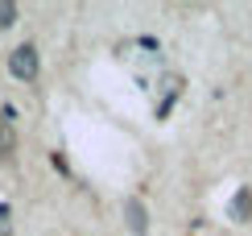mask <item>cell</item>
Segmentation results:
<instances>
[{
  "mask_svg": "<svg viewBox=\"0 0 252 236\" xmlns=\"http://www.w3.org/2000/svg\"><path fill=\"white\" fill-rule=\"evenodd\" d=\"M8 71H13V79H37V50L33 46H17L13 54H8Z\"/></svg>",
  "mask_w": 252,
  "mask_h": 236,
  "instance_id": "6da1fadb",
  "label": "cell"
},
{
  "mask_svg": "<svg viewBox=\"0 0 252 236\" xmlns=\"http://www.w3.org/2000/svg\"><path fill=\"white\" fill-rule=\"evenodd\" d=\"M17 149V133H13V116L0 112V157H13Z\"/></svg>",
  "mask_w": 252,
  "mask_h": 236,
  "instance_id": "7a4b0ae2",
  "label": "cell"
},
{
  "mask_svg": "<svg viewBox=\"0 0 252 236\" xmlns=\"http://www.w3.org/2000/svg\"><path fill=\"white\" fill-rule=\"evenodd\" d=\"M17 21V4L13 0H0V25H13Z\"/></svg>",
  "mask_w": 252,
  "mask_h": 236,
  "instance_id": "5b68a950",
  "label": "cell"
},
{
  "mask_svg": "<svg viewBox=\"0 0 252 236\" xmlns=\"http://www.w3.org/2000/svg\"><path fill=\"white\" fill-rule=\"evenodd\" d=\"M232 216L244 224V220H252V191L248 187H240V195L232 199Z\"/></svg>",
  "mask_w": 252,
  "mask_h": 236,
  "instance_id": "277c9868",
  "label": "cell"
},
{
  "mask_svg": "<svg viewBox=\"0 0 252 236\" xmlns=\"http://www.w3.org/2000/svg\"><path fill=\"white\" fill-rule=\"evenodd\" d=\"M124 216H128V228H132L136 236H145V224H149V220H145V203H141V199H128V203H124Z\"/></svg>",
  "mask_w": 252,
  "mask_h": 236,
  "instance_id": "3957f363",
  "label": "cell"
}]
</instances>
